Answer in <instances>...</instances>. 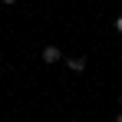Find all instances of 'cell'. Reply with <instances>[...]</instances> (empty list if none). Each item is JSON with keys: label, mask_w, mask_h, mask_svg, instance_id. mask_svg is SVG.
<instances>
[{"label": "cell", "mask_w": 122, "mask_h": 122, "mask_svg": "<svg viewBox=\"0 0 122 122\" xmlns=\"http://www.w3.org/2000/svg\"><path fill=\"white\" fill-rule=\"evenodd\" d=\"M40 56H43V63H46V66H53V63L63 60V50H60V46H43Z\"/></svg>", "instance_id": "cell-1"}, {"label": "cell", "mask_w": 122, "mask_h": 122, "mask_svg": "<svg viewBox=\"0 0 122 122\" xmlns=\"http://www.w3.org/2000/svg\"><path fill=\"white\" fill-rule=\"evenodd\" d=\"M86 56H69V60H66V66H69V69H73V73H82V69H86Z\"/></svg>", "instance_id": "cell-2"}, {"label": "cell", "mask_w": 122, "mask_h": 122, "mask_svg": "<svg viewBox=\"0 0 122 122\" xmlns=\"http://www.w3.org/2000/svg\"><path fill=\"white\" fill-rule=\"evenodd\" d=\"M116 33H119V36H122V13H119V17H116Z\"/></svg>", "instance_id": "cell-3"}, {"label": "cell", "mask_w": 122, "mask_h": 122, "mask_svg": "<svg viewBox=\"0 0 122 122\" xmlns=\"http://www.w3.org/2000/svg\"><path fill=\"white\" fill-rule=\"evenodd\" d=\"M112 122H122V109H119V112H116V119H112Z\"/></svg>", "instance_id": "cell-4"}, {"label": "cell", "mask_w": 122, "mask_h": 122, "mask_svg": "<svg viewBox=\"0 0 122 122\" xmlns=\"http://www.w3.org/2000/svg\"><path fill=\"white\" fill-rule=\"evenodd\" d=\"M0 3H7V7H10V3H17V0H0Z\"/></svg>", "instance_id": "cell-5"}, {"label": "cell", "mask_w": 122, "mask_h": 122, "mask_svg": "<svg viewBox=\"0 0 122 122\" xmlns=\"http://www.w3.org/2000/svg\"><path fill=\"white\" fill-rule=\"evenodd\" d=\"M119 106H122V96H119Z\"/></svg>", "instance_id": "cell-6"}]
</instances>
